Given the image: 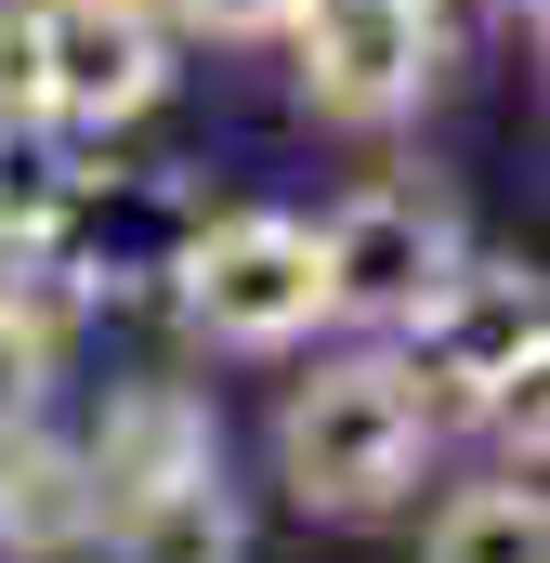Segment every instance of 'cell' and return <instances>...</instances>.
Returning <instances> with one entry per match:
<instances>
[{
	"instance_id": "1",
	"label": "cell",
	"mask_w": 550,
	"mask_h": 563,
	"mask_svg": "<svg viewBox=\"0 0 550 563\" xmlns=\"http://www.w3.org/2000/svg\"><path fill=\"white\" fill-rule=\"evenodd\" d=\"M432 472V420H419L407 354H328L315 380H288L275 407V485L315 525H381Z\"/></svg>"
},
{
	"instance_id": "2",
	"label": "cell",
	"mask_w": 550,
	"mask_h": 563,
	"mask_svg": "<svg viewBox=\"0 0 550 563\" xmlns=\"http://www.w3.org/2000/svg\"><path fill=\"white\" fill-rule=\"evenodd\" d=\"M170 314L210 341V354H288L328 328V263H315V223L288 210H223L184 236L170 263Z\"/></svg>"
},
{
	"instance_id": "3",
	"label": "cell",
	"mask_w": 550,
	"mask_h": 563,
	"mask_svg": "<svg viewBox=\"0 0 550 563\" xmlns=\"http://www.w3.org/2000/svg\"><path fill=\"white\" fill-rule=\"evenodd\" d=\"M407 341H419L407 354L419 420L459 432V420H485L498 394H525V380L550 367V288H538V263H459V276L419 301Z\"/></svg>"
},
{
	"instance_id": "4",
	"label": "cell",
	"mask_w": 550,
	"mask_h": 563,
	"mask_svg": "<svg viewBox=\"0 0 550 563\" xmlns=\"http://www.w3.org/2000/svg\"><path fill=\"white\" fill-rule=\"evenodd\" d=\"M315 263H328V314H354V328H419V301L472 263V236H459V197H446V184L381 170V184H354V197L315 223Z\"/></svg>"
},
{
	"instance_id": "5",
	"label": "cell",
	"mask_w": 550,
	"mask_h": 563,
	"mask_svg": "<svg viewBox=\"0 0 550 563\" xmlns=\"http://www.w3.org/2000/svg\"><path fill=\"white\" fill-rule=\"evenodd\" d=\"M301 106L328 132H394L446 79V0H301Z\"/></svg>"
},
{
	"instance_id": "6",
	"label": "cell",
	"mask_w": 550,
	"mask_h": 563,
	"mask_svg": "<svg viewBox=\"0 0 550 563\" xmlns=\"http://www.w3.org/2000/svg\"><path fill=\"white\" fill-rule=\"evenodd\" d=\"M170 92L157 0H40V132H132Z\"/></svg>"
},
{
	"instance_id": "7",
	"label": "cell",
	"mask_w": 550,
	"mask_h": 563,
	"mask_svg": "<svg viewBox=\"0 0 550 563\" xmlns=\"http://www.w3.org/2000/svg\"><path fill=\"white\" fill-rule=\"evenodd\" d=\"M79 472H92V525H106L157 485H184V472H223V420H210L197 380H119L106 420L79 432Z\"/></svg>"
},
{
	"instance_id": "8",
	"label": "cell",
	"mask_w": 550,
	"mask_h": 563,
	"mask_svg": "<svg viewBox=\"0 0 550 563\" xmlns=\"http://www.w3.org/2000/svg\"><path fill=\"white\" fill-rule=\"evenodd\" d=\"M92 538V472H79V445H53L40 420L0 432V551L13 563H53Z\"/></svg>"
},
{
	"instance_id": "9",
	"label": "cell",
	"mask_w": 550,
	"mask_h": 563,
	"mask_svg": "<svg viewBox=\"0 0 550 563\" xmlns=\"http://www.w3.org/2000/svg\"><path fill=\"white\" fill-rule=\"evenodd\" d=\"M92 538H106V563H250V511H237L223 472H184L132 511H106Z\"/></svg>"
},
{
	"instance_id": "10",
	"label": "cell",
	"mask_w": 550,
	"mask_h": 563,
	"mask_svg": "<svg viewBox=\"0 0 550 563\" xmlns=\"http://www.w3.org/2000/svg\"><path fill=\"white\" fill-rule=\"evenodd\" d=\"M419 563H550L538 485H525V472H485V485H459V498L432 511V538H419Z\"/></svg>"
},
{
	"instance_id": "11",
	"label": "cell",
	"mask_w": 550,
	"mask_h": 563,
	"mask_svg": "<svg viewBox=\"0 0 550 563\" xmlns=\"http://www.w3.org/2000/svg\"><path fill=\"white\" fill-rule=\"evenodd\" d=\"M26 236H66V184L0 132V250H26Z\"/></svg>"
},
{
	"instance_id": "12",
	"label": "cell",
	"mask_w": 550,
	"mask_h": 563,
	"mask_svg": "<svg viewBox=\"0 0 550 563\" xmlns=\"http://www.w3.org/2000/svg\"><path fill=\"white\" fill-rule=\"evenodd\" d=\"M0 132H40V0H0Z\"/></svg>"
},
{
	"instance_id": "13",
	"label": "cell",
	"mask_w": 550,
	"mask_h": 563,
	"mask_svg": "<svg viewBox=\"0 0 550 563\" xmlns=\"http://www.w3.org/2000/svg\"><path fill=\"white\" fill-rule=\"evenodd\" d=\"M40 394H53V341H40L26 314H0V432L40 420Z\"/></svg>"
},
{
	"instance_id": "14",
	"label": "cell",
	"mask_w": 550,
	"mask_h": 563,
	"mask_svg": "<svg viewBox=\"0 0 550 563\" xmlns=\"http://www.w3.org/2000/svg\"><path fill=\"white\" fill-rule=\"evenodd\" d=\"M301 0H157V26H197V40H288Z\"/></svg>"
}]
</instances>
